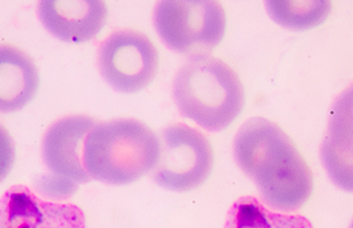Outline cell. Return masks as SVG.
<instances>
[{
  "instance_id": "1",
  "label": "cell",
  "mask_w": 353,
  "mask_h": 228,
  "mask_svg": "<svg viewBox=\"0 0 353 228\" xmlns=\"http://www.w3.org/2000/svg\"><path fill=\"white\" fill-rule=\"evenodd\" d=\"M233 154L271 209L291 213L310 198L312 172L291 138L274 123L263 118L247 121L234 138Z\"/></svg>"
},
{
  "instance_id": "2",
  "label": "cell",
  "mask_w": 353,
  "mask_h": 228,
  "mask_svg": "<svg viewBox=\"0 0 353 228\" xmlns=\"http://www.w3.org/2000/svg\"><path fill=\"white\" fill-rule=\"evenodd\" d=\"M172 96L184 118L212 132L228 128L245 105L237 73L211 55L190 57L182 63L172 81Z\"/></svg>"
},
{
  "instance_id": "3",
  "label": "cell",
  "mask_w": 353,
  "mask_h": 228,
  "mask_svg": "<svg viewBox=\"0 0 353 228\" xmlns=\"http://www.w3.org/2000/svg\"><path fill=\"white\" fill-rule=\"evenodd\" d=\"M160 152L158 136L134 118L98 123L85 140L84 167L91 178L126 185L152 172Z\"/></svg>"
},
{
  "instance_id": "4",
  "label": "cell",
  "mask_w": 353,
  "mask_h": 228,
  "mask_svg": "<svg viewBox=\"0 0 353 228\" xmlns=\"http://www.w3.org/2000/svg\"><path fill=\"white\" fill-rule=\"evenodd\" d=\"M152 23L166 47L190 59L210 55L221 43L227 17L215 0H162L154 6Z\"/></svg>"
},
{
  "instance_id": "5",
  "label": "cell",
  "mask_w": 353,
  "mask_h": 228,
  "mask_svg": "<svg viewBox=\"0 0 353 228\" xmlns=\"http://www.w3.org/2000/svg\"><path fill=\"white\" fill-rule=\"evenodd\" d=\"M158 162L152 178L172 191L195 189L206 181L214 165L211 143L198 129L178 123L159 134Z\"/></svg>"
},
{
  "instance_id": "6",
  "label": "cell",
  "mask_w": 353,
  "mask_h": 228,
  "mask_svg": "<svg viewBox=\"0 0 353 228\" xmlns=\"http://www.w3.org/2000/svg\"><path fill=\"white\" fill-rule=\"evenodd\" d=\"M99 71L107 84L122 93H134L154 81L159 54L152 41L142 32L118 30L101 43Z\"/></svg>"
},
{
  "instance_id": "7",
  "label": "cell",
  "mask_w": 353,
  "mask_h": 228,
  "mask_svg": "<svg viewBox=\"0 0 353 228\" xmlns=\"http://www.w3.org/2000/svg\"><path fill=\"white\" fill-rule=\"evenodd\" d=\"M0 228H86L79 206L39 197L25 185H14L0 199Z\"/></svg>"
},
{
  "instance_id": "8",
  "label": "cell",
  "mask_w": 353,
  "mask_h": 228,
  "mask_svg": "<svg viewBox=\"0 0 353 228\" xmlns=\"http://www.w3.org/2000/svg\"><path fill=\"white\" fill-rule=\"evenodd\" d=\"M98 123L84 114L65 116L53 123L41 144V154L48 169L77 184L90 181L84 167V144Z\"/></svg>"
},
{
  "instance_id": "9",
  "label": "cell",
  "mask_w": 353,
  "mask_h": 228,
  "mask_svg": "<svg viewBox=\"0 0 353 228\" xmlns=\"http://www.w3.org/2000/svg\"><path fill=\"white\" fill-rule=\"evenodd\" d=\"M321 158L331 181L353 192V85L331 107Z\"/></svg>"
},
{
  "instance_id": "10",
  "label": "cell",
  "mask_w": 353,
  "mask_h": 228,
  "mask_svg": "<svg viewBox=\"0 0 353 228\" xmlns=\"http://www.w3.org/2000/svg\"><path fill=\"white\" fill-rule=\"evenodd\" d=\"M37 15L50 34L66 43H81L99 34L107 19V6L99 0H46Z\"/></svg>"
},
{
  "instance_id": "11",
  "label": "cell",
  "mask_w": 353,
  "mask_h": 228,
  "mask_svg": "<svg viewBox=\"0 0 353 228\" xmlns=\"http://www.w3.org/2000/svg\"><path fill=\"white\" fill-rule=\"evenodd\" d=\"M39 85L33 59L19 48L0 45V112L23 109L34 97Z\"/></svg>"
},
{
  "instance_id": "12",
  "label": "cell",
  "mask_w": 353,
  "mask_h": 228,
  "mask_svg": "<svg viewBox=\"0 0 353 228\" xmlns=\"http://www.w3.org/2000/svg\"><path fill=\"white\" fill-rule=\"evenodd\" d=\"M224 228H313L306 217L276 213L257 198L245 196L234 202Z\"/></svg>"
},
{
  "instance_id": "13",
  "label": "cell",
  "mask_w": 353,
  "mask_h": 228,
  "mask_svg": "<svg viewBox=\"0 0 353 228\" xmlns=\"http://www.w3.org/2000/svg\"><path fill=\"white\" fill-rule=\"evenodd\" d=\"M273 21L290 29H307L322 23L330 12L328 1H265Z\"/></svg>"
},
{
  "instance_id": "14",
  "label": "cell",
  "mask_w": 353,
  "mask_h": 228,
  "mask_svg": "<svg viewBox=\"0 0 353 228\" xmlns=\"http://www.w3.org/2000/svg\"><path fill=\"white\" fill-rule=\"evenodd\" d=\"M35 188L46 199L57 202L72 197L73 194L77 191V184L68 178L52 174L39 178L35 184Z\"/></svg>"
},
{
  "instance_id": "15",
  "label": "cell",
  "mask_w": 353,
  "mask_h": 228,
  "mask_svg": "<svg viewBox=\"0 0 353 228\" xmlns=\"http://www.w3.org/2000/svg\"><path fill=\"white\" fill-rule=\"evenodd\" d=\"M15 160V147L7 129L0 124V182L8 176Z\"/></svg>"
},
{
  "instance_id": "16",
  "label": "cell",
  "mask_w": 353,
  "mask_h": 228,
  "mask_svg": "<svg viewBox=\"0 0 353 228\" xmlns=\"http://www.w3.org/2000/svg\"><path fill=\"white\" fill-rule=\"evenodd\" d=\"M349 228H353V221H352V223H351L350 227H349Z\"/></svg>"
}]
</instances>
